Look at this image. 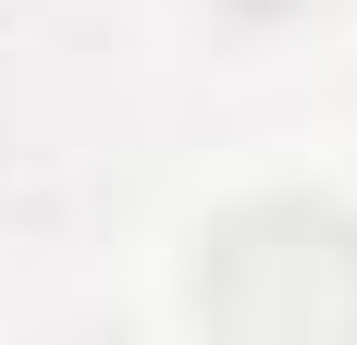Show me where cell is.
<instances>
[{"mask_svg":"<svg viewBox=\"0 0 357 345\" xmlns=\"http://www.w3.org/2000/svg\"><path fill=\"white\" fill-rule=\"evenodd\" d=\"M197 321L247 345L357 333V222L321 198H247L197 235Z\"/></svg>","mask_w":357,"mask_h":345,"instance_id":"1","label":"cell"}]
</instances>
